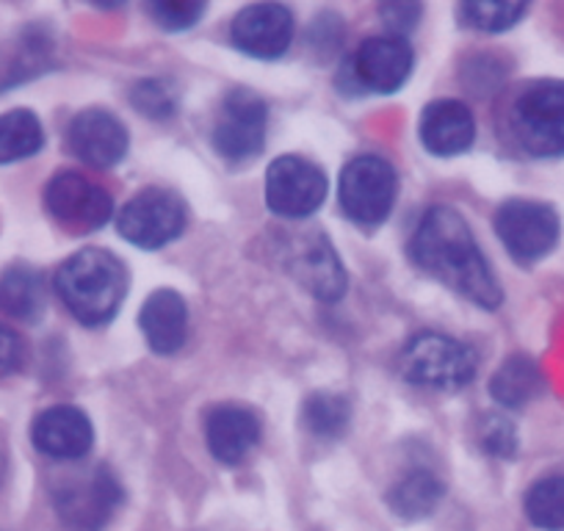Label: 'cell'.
Wrapping results in <instances>:
<instances>
[{
    "instance_id": "cell-22",
    "label": "cell",
    "mask_w": 564,
    "mask_h": 531,
    "mask_svg": "<svg viewBox=\"0 0 564 531\" xmlns=\"http://www.w3.org/2000/svg\"><path fill=\"white\" fill-rule=\"evenodd\" d=\"M45 144L42 122L25 108L0 117V164H14L36 155Z\"/></svg>"
},
{
    "instance_id": "cell-21",
    "label": "cell",
    "mask_w": 564,
    "mask_h": 531,
    "mask_svg": "<svg viewBox=\"0 0 564 531\" xmlns=\"http://www.w3.org/2000/svg\"><path fill=\"white\" fill-rule=\"evenodd\" d=\"M542 377L534 360L523 355H514L503 362L490 382V393L503 408H523L540 393Z\"/></svg>"
},
{
    "instance_id": "cell-15",
    "label": "cell",
    "mask_w": 564,
    "mask_h": 531,
    "mask_svg": "<svg viewBox=\"0 0 564 531\" xmlns=\"http://www.w3.org/2000/svg\"><path fill=\"white\" fill-rule=\"evenodd\" d=\"M412 73V47L399 36H373L355 53V75L366 89L390 95L406 84Z\"/></svg>"
},
{
    "instance_id": "cell-31",
    "label": "cell",
    "mask_w": 564,
    "mask_h": 531,
    "mask_svg": "<svg viewBox=\"0 0 564 531\" xmlns=\"http://www.w3.org/2000/svg\"><path fill=\"white\" fill-rule=\"evenodd\" d=\"M25 360V344L12 327L0 324V377L20 371Z\"/></svg>"
},
{
    "instance_id": "cell-30",
    "label": "cell",
    "mask_w": 564,
    "mask_h": 531,
    "mask_svg": "<svg viewBox=\"0 0 564 531\" xmlns=\"http://www.w3.org/2000/svg\"><path fill=\"white\" fill-rule=\"evenodd\" d=\"M379 14H382V20H384V25H388L390 34L399 36V40H404V34H410V31L417 25L421 7H417V3H384V7L379 9Z\"/></svg>"
},
{
    "instance_id": "cell-5",
    "label": "cell",
    "mask_w": 564,
    "mask_h": 531,
    "mask_svg": "<svg viewBox=\"0 0 564 531\" xmlns=\"http://www.w3.org/2000/svg\"><path fill=\"white\" fill-rule=\"evenodd\" d=\"M399 194L395 170L379 155H357L340 175V205L355 225L373 230L390 216Z\"/></svg>"
},
{
    "instance_id": "cell-17",
    "label": "cell",
    "mask_w": 564,
    "mask_h": 531,
    "mask_svg": "<svg viewBox=\"0 0 564 531\" xmlns=\"http://www.w3.org/2000/svg\"><path fill=\"white\" fill-rule=\"evenodd\" d=\"M417 130H421L423 148L448 159V155L465 153L474 144L476 122L465 102L437 100L423 108L421 128Z\"/></svg>"
},
{
    "instance_id": "cell-14",
    "label": "cell",
    "mask_w": 564,
    "mask_h": 531,
    "mask_svg": "<svg viewBox=\"0 0 564 531\" xmlns=\"http://www.w3.org/2000/svg\"><path fill=\"white\" fill-rule=\"evenodd\" d=\"M69 148L86 164L108 170L128 153V130L113 113L89 108V111H80L69 124Z\"/></svg>"
},
{
    "instance_id": "cell-28",
    "label": "cell",
    "mask_w": 564,
    "mask_h": 531,
    "mask_svg": "<svg viewBox=\"0 0 564 531\" xmlns=\"http://www.w3.org/2000/svg\"><path fill=\"white\" fill-rule=\"evenodd\" d=\"M130 100L139 108L144 117L164 119L175 113V97H172L170 86H164L161 80H141L130 91Z\"/></svg>"
},
{
    "instance_id": "cell-12",
    "label": "cell",
    "mask_w": 564,
    "mask_h": 531,
    "mask_svg": "<svg viewBox=\"0 0 564 531\" xmlns=\"http://www.w3.org/2000/svg\"><path fill=\"white\" fill-rule=\"evenodd\" d=\"M289 269L313 296L324 302L340 300L349 285L338 252L322 232H305L296 238L289 254Z\"/></svg>"
},
{
    "instance_id": "cell-9",
    "label": "cell",
    "mask_w": 564,
    "mask_h": 531,
    "mask_svg": "<svg viewBox=\"0 0 564 531\" xmlns=\"http://www.w3.org/2000/svg\"><path fill=\"white\" fill-rule=\"evenodd\" d=\"M265 142V102L249 89H232L221 102L214 148L232 164L254 159Z\"/></svg>"
},
{
    "instance_id": "cell-8",
    "label": "cell",
    "mask_w": 564,
    "mask_h": 531,
    "mask_svg": "<svg viewBox=\"0 0 564 531\" xmlns=\"http://www.w3.org/2000/svg\"><path fill=\"white\" fill-rule=\"evenodd\" d=\"M119 232L141 249H159L186 227V205L166 188H144L119 214Z\"/></svg>"
},
{
    "instance_id": "cell-18",
    "label": "cell",
    "mask_w": 564,
    "mask_h": 531,
    "mask_svg": "<svg viewBox=\"0 0 564 531\" xmlns=\"http://www.w3.org/2000/svg\"><path fill=\"white\" fill-rule=\"evenodd\" d=\"M141 333L148 338L150 349L159 355H175L183 344H186L188 329V311L181 294L164 289L155 291L144 307H141Z\"/></svg>"
},
{
    "instance_id": "cell-23",
    "label": "cell",
    "mask_w": 564,
    "mask_h": 531,
    "mask_svg": "<svg viewBox=\"0 0 564 531\" xmlns=\"http://www.w3.org/2000/svg\"><path fill=\"white\" fill-rule=\"evenodd\" d=\"M0 311L14 318H36L42 313V278L34 269L14 266L0 274Z\"/></svg>"
},
{
    "instance_id": "cell-1",
    "label": "cell",
    "mask_w": 564,
    "mask_h": 531,
    "mask_svg": "<svg viewBox=\"0 0 564 531\" xmlns=\"http://www.w3.org/2000/svg\"><path fill=\"white\" fill-rule=\"evenodd\" d=\"M412 260L474 305L485 311H496L501 305V285L476 247L468 221L454 208L441 205L423 216L412 238Z\"/></svg>"
},
{
    "instance_id": "cell-6",
    "label": "cell",
    "mask_w": 564,
    "mask_h": 531,
    "mask_svg": "<svg viewBox=\"0 0 564 531\" xmlns=\"http://www.w3.org/2000/svg\"><path fill=\"white\" fill-rule=\"evenodd\" d=\"M327 175L296 155L271 161L265 172V205L285 219H305L327 199Z\"/></svg>"
},
{
    "instance_id": "cell-20",
    "label": "cell",
    "mask_w": 564,
    "mask_h": 531,
    "mask_svg": "<svg viewBox=\"0 0 564 531\" xmlns=\"http://www.w3.org/2000/svg\"><path fill=\"white\" fill-rule=\"evenodd\" d=\"M443 498V481L430 470H412L388 492L390 512L404 520H421L437 509Z\"/></svg>"
},
{
    "instance_id": "cell-27",
    "label": "cell",
    "mask_w": 564,
    "mask_h": 531,
    "mask_svg": "<svg viewBox=\"0 0 564 531\" xmlns=\"http://www.w3.org/2000/svg\"><path fill=\"white\" fill-rule=\"evenodd\" d=\"M150 18L166 31H186L197 25L203 18L205 7L203 3H192V0H164V3H150L148 7Z\"/></svg>"
},
{
    "instance_id": "cell-19",
    "label": "cell",
    "mask_w": 564,
    "mask_h": 531,
    "mask_svg": "<svg viewBox=\"0 0 564 531\" xmlns=\"http://www.w3.org/2000/svg\"><path fill=\"white\" fill-rule=\"evenodd\" d=\"M208 448L219 463L238 465L260 441V424L254 413L238 408V404H225L216 408L208 419Z\"/></svg>"
},
{
    "instance_id": "cell-29",
    "label": "cell",
    "mask_w": 564,
    "mask_h": 531,
    "mask_svg": "<svg viewBox=\"0 0 564 531\" xmlns=\"http://www.w3.org/2000/svg\"><path fill=\"white\" fill-rule=\"evenodd\" d=\"M481 446L496 457H512L514 448H518V435H514L509 421L490 415L481 426Z\"/></svg>"
},
{
    "instance_id": "cell-13",
    "label": "cell",
    "mask_w": 564,
    "mask_h": 531,
    "mask_svg": "<svg viewBox=\"0 0 564 531\" xmlns=\"http://www.w3.org/2000/svg\"><path fill=\"white\" fill-rule=\"evenodd\" d=\"M232 42L254 58H280L294 40V18L280 3H254L232 20Z\"/></svg>"
},
{
    "instance_id": "cell-11",
    "label": "cell",
    "mask_w": 564,
    "mask_h": 531,
    "mask_svg": "<svg viewBox=\"0 0 564 531\" xmlns=\"http://www.w3.org/2000/svg\"><path fill=\"white\" fill-rule=\"evenodd\" d=\"M119 501H122V490L111 470L97 468L86 479L64 485L58 490L56 507L69 531H100Z\"/></svg>"
},
{
    "instance_id": "cell-7",
    "label": "cell",
    "mask_w": 564,
    "mask_h": 531,
    "mask_svg": "<svg viewBox=\"0 0 564 531\" xmlns=\"http://www.w3.org/2000/svg\"><path fill=\"white\" fill-rule=\"evenodd\" d=\"M496 232L514 260L531 263L556 247L558 216L551 205L531 199H509L496 214Z\"/></svg>"
},
{
    "instance_id": "cell-2",
    "label": "cell",
    "mask_w": 564,
    "mask_h": 531,
    "mask_svg": "<svg viewBox=\"0 0 564 531\" xmlns=\"http://www.w3.org/2000/svg\"><path fill=\"white\" fill-rule=\"evenodd\" d=\"M56 291L80 324L100 327L111 322L122 305L128 274L106 249H80L58 269Z\"/></svg>"
},
{
    "instance_id": "cell-24",
    "label": "cell",
    "mask_w": 564,
    "mask_h": 531,
    "mask_svg": "<svg viewBox=\"0 0 564 531\" xmlns=\"http://www.w3.org/2000/svg\"><path fill=\"white\" fill-rule=\"evenodd\" d=\"M525 514L542 531H564V476L540 479L525 496Z\"/></svg>"
},
{
    "instance_id": "cell-3",
    "label": "cell",
    "mask_w": 564,
    "mask_h": 531,
    "mask_svg": "<svg viewBox=\"0 0 564 531\" xmlns=\"http://www.w3.org/2000/svg\"><path fill=\"white\" fill-rule=\"evenodd\" d=\"M476 351L441 333L415 335L399 355L406 382L432 390H459L476 377Z\"/></svg>"
},
{
    "instance_id": "cell-10",
    "label": "cell",
    "mask_w": 564,
    "mask_h": 531,
    "mask_svg": "<svg viewBox=\"0 0 564 531\" xmlns=\"http://www.w3.org/2000/svg\"><path fill=\"white\" fill-rule=\"evenodd\" d=\"M45 205L53 219L78 232L100 230L113 214L111 194L78 172H58L45 188Z\"/></svg>"
},
{
    "instance_id": "cell-25",
    "label": "cell",
    "mask_w": 564,
    "mask_h": 531,
    "mask_svg": "<svg viewBox=\"0 0 564 531\" xmlns=\"http://www.w3.org/2000/svg\"><path fill=\"white\" fill-rule=\"evenodd\" d=\"M349 402L335 393H313L302 408V421L318 437H340L349 430Z\"/></svg>"
},
{
    "instance_id": "cell-16",
    "label": "cell",
    "mask_w": 564,
    "mask_h": 531,
    "mask_svg": "<svg viewBox=\"0 0 564 531\" xmlns=\"http://www.w3.org/2000/svg\"><path fill=\"white\" fill-rule=\"evenodd\" d=\"M34 446L53 459H80L89 454L95 432L80 410L58 404L34 421Z\"/></svg>"
},
{
    "instance_id": "cell-4",
    "label": "cell",
    "mask_w": 564,
    "mask_h": 531,
    "mask_svg": "<svg viewBox=\"0 0 564 531\" xmlns=\"http://www.w3.org/2000/svg\"><path fill=\"white\" fill-rule=\"evenodd\" d=\"M512 128L520 148L536 159L564 155V84L540 80L518 97Z\"/></svg>"
},
{
    "instance_id": "cell-32",
    "label": "cell",
    "mask_w": 564,
    "mask_h": 531,
    "mask_svg": "<svg viewBox=\"0 0 564 531\" xmlns=\"http://www.w3.org/2000/svg\"><path fill=\"white\" fill-rule=\"evenodd\" d=\"M0 468H3V459H0Z\"/></svg>"
},
{
    "instance_id": "cell-26",
    "label": "cell",
    "mask_w": 564,
    "mask_h": 531,
    "mask_svg": "<svg viewBox=\"0 0 564 531\" xmlns=\"http://www.w3.org/2000/svg\"><path fill=\"white\" fill-rule=\"evenodd\" d=\"M525 14V3H496V0H476V3H459L457 18L463 25L487 34L512 29Z\"/></svg>"
}]
</instances>
